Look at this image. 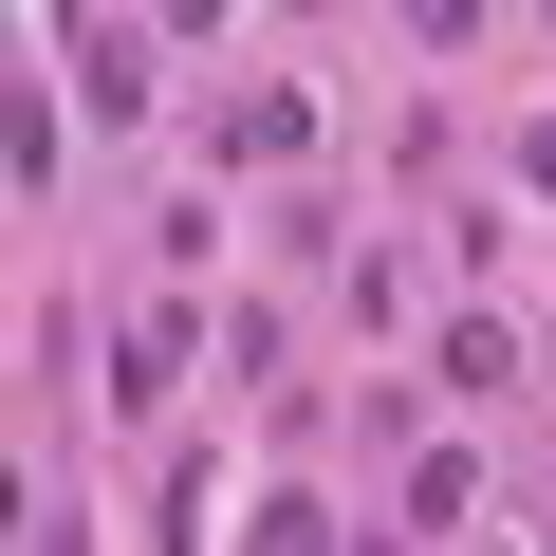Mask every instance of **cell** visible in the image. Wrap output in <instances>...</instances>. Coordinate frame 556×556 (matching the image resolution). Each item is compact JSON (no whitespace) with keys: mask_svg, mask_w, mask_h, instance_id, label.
<instances>
[{"mask_svg":"<svg viewBox=\"0 0 556 556\" xmlns=\"http://www.w3.org/2000/svg\"><path fill=\"white\" fill-rule=\"evenodd\" d=\"M20 556H75V519H56V501H38V519H20Z\"/></svg>","mask_w":556,"mask_h":556,"instance_id":"cell-5","label":"cell"},{"mask_svg":"<svg viewBox=\"0 0 556 556\" xmlns=\"http://www.w3.org/2000/svg\"><path fill=\"white\" fill-rule=\"evenodd\" d=\"M519 186H538V204H556V112H538V130H519Z\"/></svg>","mask_w":556,"mask_h":556,"instance_id":"cell-4","label":"cell"},{"mask_svg":"<svg viewBox=\"0 0 556 556\" xmlns=\"http://www.w3.org/2000/svg\"><path fill=\"white\" fill-rule=\"evenodd\" d=\"M167 371H186V316H149V334H112V408H167Z\"/></svg>","mask_w":556,"mask_h":556,"instance_id":"cell-1","label":"cell"},{"mask_svg":"<svg viewBox=\"0 0 556 556\" xmlns=\"http://www.w3.org/2000/svg\"><path fill=\"white\" fill-rule=\"evenodd\" d=\"M538 556H556V538H538Z\"/></svg>","mask_w":556,"mask_h":556,"instance_id":"cell-6","label":"cell"},{"mask_svg":"<svg viewBox=\"0 0 556 556\" xmlns=\"http://www.w3.org/2000/svg\"><path fill=\"white\" fill-rule=\"evenodd\" d=\"M75 56H93V112H149V38H130V20H93Z\"/></svg>","mask_w":556,"mask_h":556,"instance_id":"cell-2","label":"cell"},{"mask_svg":"<svg viewBox=\"0 0 556 556\" xmlns=\"http://www.w3.org/2000/svg\"><path fill=\"white\" fill-rule=\"evenodd\" d=\"M241 556H334V519H316V501H298V482H278V501H260V519H241Z\"/></svg>","mask_w":556,"mask_h":556,"instance_id":"cell-3","label":"cell"}]
</instances>
